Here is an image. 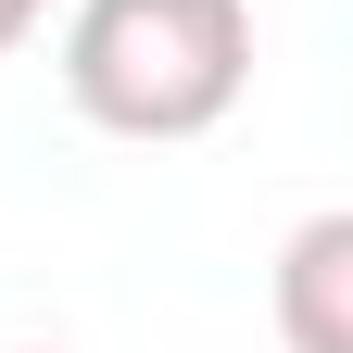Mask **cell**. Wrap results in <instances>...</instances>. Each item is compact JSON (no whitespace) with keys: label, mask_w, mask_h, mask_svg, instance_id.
I'll return each mask as SVG.
<instances>
[{"label":"cell","mask_w":353,"mask_h":353,"mask_svg":"<svg viewBox=\"0 0 353 353\" xmlns=\"http://www.w3.org/2000/svg\"><path fill=\"white\" fill-rule=\"evenodd\" d=\"M252 88V0H76L63 101L114 139H202Z\"/></svg>","instance_id":"6da1fadb"},{"label":"cell","mask_w":353,"mask_h":353,"mask_svg":"<svg viewBox=\"0 0 353 353\" xmlns=\"http://www.w3.org/2000/svg\"><path fill=\"white\" fill-rule=\"evenodd\" d=\"M341 290H353V214H303L290 252H278V328H290V353H353Z\"/></svg>","instance_id":"7a4b0ae2"},{"label":"cell","mask_w":353,"mask_h":353,"mask_svg":"<svg viewBox=\"0 0 353 353\" xmlns=\"http://www.w3.org/2000/svg\"><path fill=\"white\" fill-rule=\"evenodd\" d=\"M26 26H38V0H0V51H13V38H26Z\"/></svg>","instance_id":"3957f363"}]
</instances>
